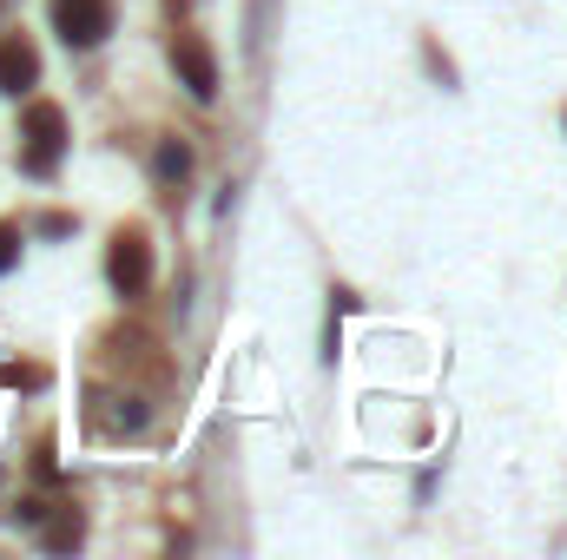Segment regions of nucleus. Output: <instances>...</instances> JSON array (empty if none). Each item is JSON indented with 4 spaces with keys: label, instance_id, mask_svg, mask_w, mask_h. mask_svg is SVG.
I'll return each mask as SVG.
<instances>
[{
    "label": "nucleus",
    "instance_id": "0eeeda50",
    "mask_svg": "<svg viewBox=\"0 0 567 560\" xmlns=\"http://www.w3.org/2000/svg\"><path fill=\"white\" fill-rule=\"evenodd\" d=\"M80 535H86V521H80V515H73V508H66V515H60V521H53V528H47V535H40V541H47V548H53V554H66V548H80Z\"/></svg>",
    "mask_w": 567,
    "mask_h": 560
},
{
    "label": "nucleus",
    "instance_id": "39448f33",
    "mask_svg": "<svg viewBox=\"0 0 567 560\" xmlns=\"http://www.w3.org/2000/svg\"><path fill=\"white\" fill-rule=\"evenodd\" d=\"M40 86V53H33V40L27 33H0V93H33Z\"/></svg>",
    "mask_w": 567,
    "mask_h": 560
},
{
    "label": "nucleus",
    "instance_id": "f257e3e1",
    "mask_svg": "<svg viewBox=\"0 0 567 560\" xmlns=\"http://www.w3.org/2000/svg\"><path fill=\"white\" fill-rule=\"evenodd\" d=\"M60 158H66V113L53 100H27V113H20V165L33 178H53Z\"/></svg>",
    "mask_w": 567,
    "mask_h": 560
},
{
    "label": "nucleus",
    "instance_id": "7ed1b4c3",
    "mask_svg": "<svg viewBox=\"0 0 567 560\" xmlns=\"http://www.w3.org/2000/svg\"><path fill=\"white\" fill-rule=\"evenodd\" d=\"M106 278L120 297H140L145 283H152V245H145V231H120L113 238V251H106Z\"/></svg>",
    "mask_w": 567,
    "mask_h": 560
},
{
    "label": "nucleus",
    "instance_id": "20e7f679",
    "mask_svg": "<svg viewBox=\"0 0 567 560\" xmlns=\"http://www.w3.org/2000/svg\"><path fill=\"white\" fill-rule=\"evenodd\" d=\"M172 66H178V80H185L192 100H212L218 93V60H212V46L198 33H178L172 40Z\"/></svg>",
    "mask_w": 567,
    "mask_h": 560
},
{
    "label": "nucleus",
    "instance_id": "6e6552de",
    "mask_svg": "<svg viewBox=\"0 0 567 560\" xmlns=\"http://www.w3.org/2000/svg\"><path fill=\"white\" fill-rule=\"evenodd\" d=\"M13 258H20V225H0V278L13 271Z\"/></svg>",
    "mask_w": 567,
    "mask_h": 560
},
{
    "label": "nucleus",
    "instance_id": "423d86ee",
    "mask_svg": "<svg viewBox=\"0 0 567 560\" xmlns=\"http://www.w3.org/2000/svg\"><path fill=\"white\" fill-rule=\"evenodd\" d=\"M152 172H158L165 185H178V178L192 172V152H185L178 139H165V145H158V158H152Z\"/></svg>",
    "mask_w": 567,
    "mask_h": 560
},
{
    "label": "nucleus",
    "instance_id": "f03ea898",
    "mask_svg": "<svg viewBox=\"0 0 567 560\" xmlns=\"http://www.w3.org/2000/svg\"><path fill=\"white\" fill-rule=\"evenodd\" d=\"M53 33L66 46H100L113 33V0H53Z\"/></svg>",
    "mask_w": 567,
    "mask_h": 560
}]
</instances>
